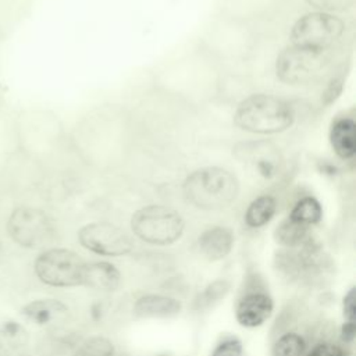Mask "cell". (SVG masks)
<instances>
[{"mask_svg": "<svg viewBox=\"0 0 356 356\" xmlns=\"http://www.w3.org/2000/svg\"><path fill=\"white\" fill-rule=\"evenodd\" d=\"M330 143L339 159H353L356 153V122L352 117H338L332 121Z\"/></svg>", "mask_w": 356, "mask_h": 356, "instance_id": "cell-13", "label": "cell"}, {"mask_svg": "<svg viewBox=\"0 0 356 356\" xmlns=\"http://www.w3.org/2000/svg\"><path fill=\"white\" fill-rule=\"evenodd\" d=\"M78 241L82 248L106 257L124 256L134 249V243L127 232L107 221L83 225L78 231Z\"/></svg>", "mask_w": 356, "mask_h": 356, "instance_id": "cell-8", "label": "cell"}, {"mask_svg": "<svg viewBox=\"0 0 356 356\" xmlns=\"http://www.w3.org/2000/svg\"><path fill=\"white\" fill-rule=\"evenodd\" d=\"M293 121V106L282 97L267 93L245 97L234 113V122L239 129L260 135L284 132Z\"/></svg>", "mask_w": 356, "mask_h": 356, "instance_id": "cell-1", "label": "cell"}, {"mask_svg": "<svg viewBox=\"0 0 356 356\" xmlns=\"http://www.w3.org/2000/svg\"><path fill=\"white\" fill-rule=\"evenodd\" d=\"M342 312L346 321H355L356 317V288L350 286L342 299Z\"/></svg>", "mask_w": 356, "mask_h": 356, "instance_id": "cell-26", "label": "cell"}, {"mask_svg": "<svg viewBox=\"0 0 356 356\" xmlns=\"http://www.w3.org/2000/svg\"><path fill=\"white\" fill-rule=\"evenodd\" d=\"M114 346L104 337H93L85 341L72 356H113Z\"/></svg>", "mask_w": 356, "mask_h": 356, "instance_id": "cell-22", "label": "cell"}, {"mask_svg": "<svg viewBox=\"0 0 356 356\" xmlns=\"http://www.w3.org/2000/svg\"><path fill=\"white\" fill-rule=\"evenodd\" d=\"M305 349L306 342L302 335L296 332H286L275 341L273 346V356H303Z\"/></svg>", "mask_w": 356, "mask_h": 356, "instance_id": "cell-21", "label": "cell"}, {"mask_svg": "<svg viewBox=\"0 0 356 356\" xmlns=\"http://www.w3.org/2000/svg\"><path fill=\"white\" fill-rule=\"evenodd\" d=\"M307 356H345V350L332 342H320L312 348Z\"/></svg>", "mask_w": 356, "mask_h": 356, "instance_id": "cell-25", "label": "cell"}, {"mask_svg": "<svg viewBox=\"0 0 356 356\" xmlns=\"http://www.w3.org/2000/svg\"><path fill=\"white\" fill-rule=\"evenodd\" d=\"M85 266L86 263L78 253L64 248H51L36 257L35 273L46 285L71 288L82 285Z\"/></svg>", "mask_w": 356, "mask_h": 356, "instance_id": "cell-5", "label": "cell"}, {"mask_svg": "<svg viewBox=\"0 0 356 356\" xmlns=\"http://www.w3.org/2000/svg\"><path fill=\"white\" fill-rule=\"evenodd\" d=\"M131 228L140 241L165 246L177 242L185 229L184 218L178 211L163 204H147L132 214Z\"/></svg>", "mask_w": 356, "mask_h": 356, "instance_id": "cell-3", "label": "cell"}, {"mask_svg": "<svg viewBox=\"0 0 356 356\" xmlns=\"http://www.w3.org/2000/svg\"><path fill=\"white\" fill-rule=\"evenodd\" d=\"M121 284V273L107 261L86 263L82 285L100 292H113Z\"/></svg>", "mask_w": 356, "mask_h": 356, "instance_id": "cell-14", "label": "cell"}, {"mask_svg": "<svg viewBox=\"0 0 356 356\" xmlns=\"http://www.w3.org/2000/svg\"><path fill=\"white\" fill-rule=\"evenodd\" d=\"M345 31L343 21L330 13L313 11L300 17L291 29V44L327 50Z\"/></svg>", "mask_w": 356, "mask_h": 356, "instance_id": "cell-6", "label": "cell"}, {"mask_svg": "<svg viewBox=\"0 0 356 356\" xmlns=\"http://www.w3.org/2000/svg\"><path fill=\"white\" fill-rule=\"evenodd\" d=\"M182 191L186 200L197 209L220 210L236 199L239 182L229 170L202 167L185 178Z\"/></svg>", "mask_w": 356, "mask_h": 356, "instance_id": "cell-2", "label": "cell"}, {"mask_svg": "<svg viewBox=\"0 0 356 356\" xmlns=\"http://www.w3.org/2000/svg\"><path fill=\"white\" fill-rule=\"evenodd\" d=\"M7 231L11 239L22 248L38 249L47 245L54 236V224L42 209L19 206L8 217Z\"/></svg>", "mask_w": 356, "mask_h": 356, "instance_id": "cell-7", "label": "cell"}, {"mask_svg": "<svg viewBox=\"0 0 356 356\" xmlns=\"http://www.w3.org/2000/svg\"><path fill=\"white\" fill-rule=\"evenodd\" d=\"M274 236L280 245L286 248H296L309 239V227L295 222L286 217L275 228Z\"/></svg>", "mask_w": 356, "mask_h": 356, "instance_id": "cell-19", "label": "cell"}, {"mask_svg": "<svg viewBox=\"0 0 356 356\" xmlns=\"http://www.w3.org/2000/svg\"><path fill=\"white\" fill-rule=\"evenodd\" d=\"M243 345L238 338H227L213 349L210 356H242Z\"/></svg>", "mask_w": 356, "mask_h": 356, "instance_id": "cell-24", "label": "cell"}, {"mask_svg": "<svg viewBox=\"0 0 356 356\" xmlns=\"http://www.w3.org/2000/svg\"><path fill=\"white\" fill-rule=\"evenodd\" d=\"M236 157L242 163H246L260 177L267 179L275 177L281 165L278 149L273 143L264 140L239 145Z\"/></svg>", "mask_w": 356, "mask_h": 356, "instance_id": "cell-9", "label": "cell"}, {"mask_svg": "<svg viewBox=\"0 0 356 356\" xmlns=\"http://www.w3.org/2000/svg\"><path fill=\"white\" fill-rule=\"evenodd\" d=\"M231 281L225 280V278H220L216 280L213 282H210L197 296L196 299V305L199 309H206L213 306L214 303L222 300L231 291Z\"/></svg>", "mask_w": 356, "mask_h": 356, "instance_id": "cell-20", "label": "cell"}, {"mask_svg": "<svg viewBox=\"0 0 356 356\" xmlns=\"http://www.w3.org/2000/svg\"><path fill=\"white\" fill-rule=\"evenodd\" d=\"M67 312L68 307L57 299H36L22 307V314L38 325H46Z\"/></svg>", "mask_w": 356, "mask_h": 356, "instance_id": "cell-16", "label": "cell"}, {"mask_svg": "<svg viewBox=\"0 0 356 356\" xmlns=\"http://www.w3.org/2000/svg\"><path fill=\"white\" fill-rule=\"evenodd\" d=\"M274 302L264 292L243 295L235 307V318L245 328H256L264 324L273 314Z\"/></svg>", "mask_w": 356, "mask_h": 356, "instance_id": "cell-10", "label": "cell"}, {"mask_svg": "<svg viewBox=\"0 0 356 356\" xmlns=\"http://www.w3.org/2000/svg\"><path fill=\"white\" fill-rule=\"evenodd\" d=\"M181 310V300L159 293L143 295L134 303V314L140 318H168L179 314Z\"/></svg>", "mask_w": 356, "mask_h": 356, "instance_id": "cell-12", "label": "cell"}, {"mask_svg": "<svg viewBox=\"0 0 356 356\" xmlns=\"http://www.w3.org/2000/svg\"><path fill=\"white\" fill-rule=\"evenodd\" d=\"M29 337L25 328L13 320L0 325V356H26Z\"/></svg>", "mask_w": 356, "mask_h": 356, "instance_id": "cell-15", "label": "cell"}, {"mask_svg": "<svg viewBox=\"0 0 356 356\" xmlns=\"http://www.w3.org/2000/svg\"><path fill=\"white\" fill-rule=\"evenodd\" d=\"M235 236L228 227L216 225L204 229L197 238L200 253L211 261L225 259L234 248Z\"/></svg>", "mask_w": 356, "mask_h": 356, "instance_id": "cell-11", "label": "cell"}, {"mask_svg": "<svg viewBox=\"0 0 356 356\" xmlns=\"http://www.w3.org/2000/svg\"><path fill=\"white\" fill-rule=\"evenodd\" d=\"M288 218L305 227L316 225L323 218V207L316 197L305 196L295 203L288 214Z\"/></svg>", "mask_w": 356, "mask_h": 356, "instance_id": "cell-18", "label": "cell"}, {"mask_svg": "<svg viewBox=\"0 0 356 356\" xmlns=\"http://www.w3.org/2000/svg\"><path fill=\"white\" fill-rule=\"evenodd\" d=\"M310 7L317 11L330 13L334 11H346L355 6V0H305Z\"/></svg>", "mask_w": 356, "mask_h": 356, "instance_id": "cell-23", "label": "cell"}, {"mask_svg": "<svg viewBox=\"0 0 356 356\" xmlns=\"http://www.w3.org/2000/svg\"><path fill=\"white\" fill-rule=\"evenodd\" d=\"M330 68L327 50H316L291 44L275 61V72L286 85H307L318 81Z\"/></svg>", "mask_w": 356, "mask_h": 356, "instance_id": "cell-4", "label": "cell"}, {"mask_svg": "<svg viewBox=\"0 0 356 356\" xmlns=\"http://www.w3.org/2000/svg\"><path fill=\"white\" fill-rule=\"evenodd\" d=\"M356 335V324L355 321H345L341 325V338L345 342H353Z\"/></svg>", "mask_w": 356, "mask_h": 356, "instance_id": "cell-27", "label": "cell"}, {"mask_svg": "<svg viewBox=\"0 0 356 356\" xmlns=\"http://www.w3.org/2000/svg\"><path fill=\"white\" fill-rule=\"evenodd\" d=\"M277 211V200L271 195H261L253 199L243 216L245 224L250 228H260L268 224Z\"/></svg>", "mask_w": 356, "mask_h": 356, "instance_id": "cell-17", "label": "cell"}]
</instances>
